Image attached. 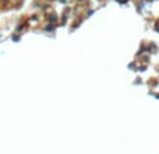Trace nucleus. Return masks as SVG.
<instances>
[{"instance_id":"f257e3e1","label":"nucleus","mask_w":159,"mask_h":154,"mask_svg":"<svg viewBox=\"0 0 159 154\" xmlns=\"http://www.w3.org/2000/svg\"><path fill=\"white\" fill-rule=\"evenodd\" d=\"M156 30H159V24H158V25H156Z\"/></svg>"}]
</instances>
